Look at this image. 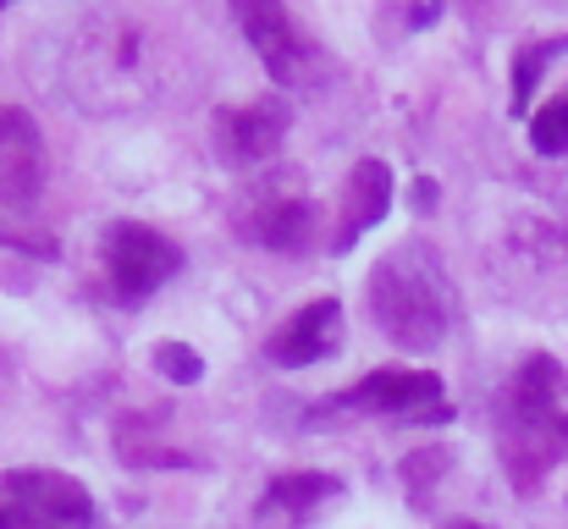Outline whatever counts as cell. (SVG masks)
<instances>
[{
  "instance_id": "cell-3",
  "label": "cell",
  "mask_w": 568,
  "mask_h": 529,
  "mask_svg": "<svg viewBox=\"0 0 568 529\" xmlns=\"http://www.w3.org/2000/svg\"><path fill=\"white\" fill-rule=\"evenodd\" d=\"M0 529H94V497L61 469L0 475Z\"/></svg>"
},
{
  "instance_id": "cell-2",
  "label": "cell",
  "mask_w": 568,
  "mask_h": 529,
  "mask_svg": "<svg viewBox=\"0 0 568 529\" xmlns=\"http://www.w3.org/2000/svg\"><path fill=\"white\" fill-rule=\"evenodd\" d=\"M453 282L430 243H403L371 271V321L392 348L430 353L453 326Z\"/></svg>"
},
{
  "instance_id": "cell-23",
  "label": "cell",
  "mask_w": 568,
  "mask_h": 529,
  "mask_svg": "<svg viewBox=\"0 0 568 529\" xmlns=\"http://www.w3.org/2000/svg\"><path fill=\"white\" fill-rule=\"evenodd\" d=\"M0 6H11V0H0Z\"/></svg>"
},
{
  "instance_id": "cell-17",
  "label": "cell",
  "mask_w": 568,
  "mask_h": 529,
  "mask_svg": "<svg viewBox=\"0 0 568 529\" xmlns=\"http://www.w3.org/2000/svg\"><path fill=\"white\" fill-rule=\"evenodd\" d=\"M122 452V464H133V469H193V458L183 452V447H155V441H122L116 447Z\"/></svg>"
},
{
  "instance_id": "cell-9",
  "label": "cell",
  "mask_w": 568,
  "mask_h": 529,
  "mask_svg": "<svg viewBox=\"0 0 568 529\" xmlns=\"http://www.w3.org/2000/svg\"><path fill=\"white\" fill-rule=\"evenodd\" d=\"M226 6H232L243 39L254 44V55L265 61V72L276 83H293L298 67L310 61V39L298 33V22L287 17V6L282 0H226Z\"/></svg>"
},
{
  "instance_id": "cell-6",
  "label": "cell",
  "mask_w": 568,
  "mask_h": 529,
  "mask_svg": "<svg viewBox=\"0 0 568 529\" xmlns=\"http://www.w3.org/2000/svg\"><path fill=\"white\" fill-rule=\"evenodd\" d=\"M83 61H89V72H67L83 105H94V89H122V105L139 100L144 33H139L133 22H105V28H94V33L72 50V67H83Z\"/></svg>"
},
{
  "instance_id": "cell-22",
  "label": "cell",
  "mask_w": 568,
  "mask_h": 529,
  "mask_svg": "<svg viewBox=\"0 0 568 529\" xmlns=\"http://www.w3.org/2000/svg\"><path fill=\"white\" fill-rule=\"evenodd\" d=\"M447 529H480V525H469V519H458V525H447Z\"/></svg>"
},
{
  "instance_id": "cell-21",
  "label": "cell",
  "mask_w": 568,
  "mask_h": 529,
  "mask_svg": "<svg viewBox=\"0 0 568 529\" xmlns=\"http://www.w3.org/2000/svg\"><path fill=\"white\" fill-rule=\"evenodd\" d=\"M414 204H419V210H430V204H436V182H430V176H419V182H414Z\"/></svg>"
},
{
  "instance_id": "cell-15",
  "label": "cell",
  "mask_w": 568,
  "mask_h": 529,
  "mask_svg": "<svg viewBox=\"0 0 568 529\" xmlns=\"http://www.w3.org/2000/svg\"><path fill=\"white\" fill-rule=\"evenodd\" d=\"M530 144H536V155H568V89L530 116Z\"/></svg>"
},
{
  "instance_id": "cell-16",
  "label": "cell",
  "mask_w": 568,
  "mask_h": 529,
  "mask_svg": "<svg viewBox=\"0 0 568 529\" xmlns=\"http://www.w3.org/2000/svg\"><path fill=\"white\" fill-rule=\"evenodd\" d=\"M155 369H161L172 386H199V380H204V358H199L189 343H161V348H155Z\"/></svg>"
},
{
  "instance_id": "cell-19",
  "label": "cell",
  "mask_w": 568,
  "mask_h": 529,
  "mask_svg": "<svg viewBox=\"0 0 568 529\" xmlns=\"http://www.w3.org/2000/svg\"><path fill=\"white\" fill-rule=\"evenodd\" d=\"M442 469H447V447H419V452H408V458H403V486L425 491Z\"/></svg>"
},
{
  "instance_id": "cell-20",
  "label": "cell",
  "mask_w": 568,
  "mask_h": 529,
  "mask_svg": "<svg viewBox=\"0 0 568 529\" xmlns=\"http://www.w3.org/2000/svg\"><path fill=\"white\" fill-rule=\"evenodd\" d=\"M442 11H447V0H414V11H408V28H430Z\"/></svg>"
},
{
  "instance_id": "cell-5",
  "label": "cell",
  "mask_w": 568,
  "mask_h": 529,
  "mask_svg": "<svg viewBox=\"0 0 568 529\" xmlns=\"http://www.w3.org/2000/svg\"><path fill=\"white\" fill-rule=\"evenodd\" d=\"M343 408H365V414H386V419H403V425H447L453 419V403H447V386L436 369H419V364H386L371 369L365 380H354L343 391Z\"/></svg>"
},
{
  "instance_id": "cell-10",
  "label": "cell",
  "mask_w": 568,
  "mask_h": 529,
  "mask_svg": "<svg viewBox=\"0 0 568 529\" xmlns=\"http://www.w3.org/2000/svg\"><path fill=\"white\" fill-rule=\"evenodd\" d=\"M343 348V304L337 298H310V304H298L276 332H271V364H282V369H304V364H321V358H332V353Z\"/></svg>"
},
{
  "instance_id": "cell-7",
  "label": "cell",
  "mask_w": 568,
  "mask_h": 529,
  "mask_svg": "<svg viewBox=\"0 0 568 529\" xmlns=\"http://www.w3.org/2000/svg\"><path fill=\"white\" fill-rule=\"evenodd\" d=\"M287 128H293V105L282 94H260L248 105L215 111V155L237 172H254L282 150Z\"/></svg>"
},
{
  "instance_id": "cell-13",
  "label": "cell",
  "mask_w": 568,
  "mask_h": 529,
  "mask_svg": "<svg viewBox=\"0 0 568 529\" xmlns=\"http://www.w3.org/2000/svg\"><path fill=\"white\" fill-rule=\"evenodd\" d=\"M337 475H321V469H298V475H276L260 497V519H287L298 525L304 513H315L326 497H337Z\"/></svg>"
},
{
  "instance_id": "cell-1",
  "label": "cell",
  "mask_w": 568,
  "mask_h": 529,
  "mask_svg": "<svg viewBox=\"0 0 568 529\" xmlns=\"http://www.w3.org/2000/svg\"><path fill=\"white\" fill-rule=\"evenodd\" d=\"M497 452L514 491H541L568 458V369L552 353H530L497 397Z\"/></svg>"
},
{
  "instance_id": "cell-18",
  "label": "cell",
  "mask_w": 568,
  "mask_h": 529,
  "mask_svg": "<svg viewBox=\"0 0 568 529\" xmlns=\"http://www.w3.org/2000/svg\"><path fill=\"white\" fill-rule=\"evenodd\" d=\"M0 243H6V248H22V254H33V260H55V254H61L55 232H28V226H17L11 215L0 221Z\"/></svg>"
},
{
  "instance_id": "cell-8",
  "label": "cell",
  "mask_w": 568,
  "mask_h": 529,
  "mask_svg": "<svg viewBox=\"0 0 568 529\" xmlns=\"http://www.w3.org/2000/svg\"><path fill=\"white\" fill-rule=\"evenodd\" d=\"M315 226H321V210L315 199L298 187V182H282V187H260L254 204H243L237 215V232L271 254H310L315 248Z\"/></svg>"
},
{
  "instance_id": "cell-12",
  "label": "cell",
  "mask_w": 568,
  "mask_h": 529,
  "mask_svg": "<svg viewBox=\"0 0 568 529\" xmlns=\"http://www.w3.org/2000/svg\"><path fill=\"white\" fill-rule=\"evenodd\" d=\"M392 193H397V176L386 161H359L348 172V187H343V210H337V237H332V254H354V243L365 232H376L392 210Z\"/></svg>"
},
{
  "instance_id": "cell-14",
  "label": "cell",
  "mask_w": 568,
  "mask_h": 529,
  "mask_svg": "<svg viewBox=\"0 0 568 529\" xmlns=\"http://www.w3.org/2000/svg\"><path fill=\"white\" fill-rule=\"evenodd\" d=\"M568 39H530V44H519V55H514V116H525L530 111V94H536V83H541V72H547V61L552 55H564Z\"/></svg>"
},
{
  "instance_id": "cell-11",
  "label": "cell",
  "mask_w": 568,
  "mask_h": 529,
  "mask_svg": "<svg viewBox=\"0 0 568 529\" xmlns=\"http://www.w3.org/2000/svg\"><path fill=\"white\" fill-rule=\"evenodd\" d=\"M44 139L22 105H0V199L6 210L33 204L44 193Z\"/></svg>"
},
{
  "instance_id": "cell-4",
  "label": "cell",
  "mask_w": 568,
  "mask_h": 529,
  "mask_svg": "<svg viewBox=\"0 0 568 529\" xmlns=\"http://www.w3.org/2000/svg\"><path fill=\"white\" fill-rule=\"evenodd\" d=\"M100 260H105V282H111V293L122 304H139V298L161 293L189 265L183 260V243H172L166 232H155L144 221H111Z\"/></svg>"
}]
</instances>
